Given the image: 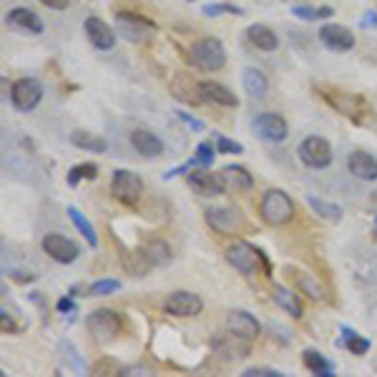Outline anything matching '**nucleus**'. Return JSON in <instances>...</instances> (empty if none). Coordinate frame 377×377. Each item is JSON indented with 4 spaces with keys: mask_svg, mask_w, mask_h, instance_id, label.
<instances>
[{
    "mask_svg": "<svg viewBox=\"0 0 377 377\" xmlns=\"http://www.w3.org/2000/svg\"><path fill=\"white\" fill-rule=\"evenodd\" d=\"M320 96L327 101L337 113H342L345 119L355 121V124H365V121L372 119V106L370 101L362 96V93H349L340 91V88H327V86H320Z\"/></svg>",
    "mask_w": 377,
    "mask_h": 377,
    "instance_id": "obj_1",
    "label": "nucleus"
},
{
    "mask_svg": "<svg viewBox=\"0 0 377 377\" xmlns=\"http://www.w3.org/2000/svg\"><path fill=\"white\" fill-rule=\"evenodd\" d=\"M226 262H229L239 274H257L259 269L267 274V277H272V264H269V259L262 249L257 246H251L249 242H231L226 246Z\"/></svg>",
    "mask_w": 377,
    "mask_h": 377,
    "instance_id": "obj_2",
    "label": "nucleus"
},
{
    "mask_svg": "<svg viewBox=\"0 0 377 377\" xmlns=\"http://www.w3.org/2000/svg\"><path fill=\"white\" fill-rule=\"evenodd\" d=\"M259 214L272 226H284L294 217V202L284 188H267L259 199Z\"/></svg>",
    "mask_w": 377,
    "mask_h": 377,
    "instance_id": "obj_3",
    "label": "nucleus"
},
{
    "mask_svg": "<svg viewBox=\"0 0 377 377\" xmlns=\"http://www.w3.org/2000/svg\"><path fill=\"white\" fill-rule=\"evenodd\" d=\"M191 61L199 66L202 70H222L224 66H226V50H224L222 41L219 38H211V35H206V38H199V41L191 43Z\"/></svg>",
    "mask_w": 377,
    "mask_h": 377,
    "instance_id": "obj_4",
    "label": "nucleus"
},
{
    "mask_svg": "<svg viewBox=\"0 0 377 377\" xmlns=\"http://www.w3.org/2000/svg\"><path fill=\"white\" fill-rule=\"evenodd\" d=\"M111 194L124 206H136L141 202V196H144V179L136 171L116 168L111 179Z\"/></svg>",
    "mask_w": 377,
    "mask_h": 377,
    "instance_id": "obj_5",
    "label": "nucleus"
},
{
    "mask_svg": "<svg viewBox=\"0 0 377 377\" xmlns=\"http://www.w3.org/2000/svg\"><path fill=\"white\" fill-rule=\"evenodd\" d=\"M116 30L124 35L126 41L131 43H144L148 41L156 30V23L148 21L146 15L141 13H128V10H119L116 13Z\"/></svg>",
    "mask_w": 377,
    "mask_h": 377,
    "instance_id": "obj_6",
    "label": "nucleus"
},
{
    "mask_svg": "<svg viewBox=\"0 0 377 377\" xmlns=\"http://www.w3.org/2000/svg\"><path fill=\"white\" fill-rule=\"evenodd\" d=\"M43 101V84L38 78H18L10 88V104H13L15 111L21 113H30L35 106Z\"/></svg>",
    "mask_w": 377,
    "mask_h": 377,
    "instance_id": "obj_7",
    "label": "nucleus"
},
{
    "mask_svg": "<svg viewBox=\"0 0 377 377\" xmlns=\"http://www.w3.org/2000/svg\"><path fill=\"white\" fill-rule=\"evenodd\" d=\"M251 131L257 139L267 141V144H282L289 136V126H287L284 116L267 111L251 119Z\"/></svg>",
    "mask_w": 377,
    "mask_h": 377,
    "instance_id": "obj_8",
    "label": "nucleus"
},
{
    "mask_svg": "<svg viewBox=\"0 0 377 377\" xmlns=\"http://www.w3.org/2000/svg\"><path fill=\"white\" fill-rule=\"evenodd\" d=\"M297 154H300L302 164L309 168H327L329 164H332V159H335L329 141L322 139V136H307V139L300 144Z\"/></svg>",
    "mask_w": 377,
    "mask_h": 377,
    "instance_id": "obj_9",
    "label": "nucleus"
},
{
    "mask_svg": "<svg viewBox=\"0 0 377 377\" xmlns=\"http://www.w3.org/2000/svg\"><path fill=\"white\" fill-rule=\"evenodd\" d=\"M86 325H88V332L96 337L98 342L113 340V337L121 332V327H124L121 314L113 312V309H96V312H91V317H88Z\"/></svg>",
    "mask_w": 377,
    "mask_h": 377,
    "instance_id": "obj_10",
    "label": "nucleus"
},
{
    "mask_svg": "<svg viewBox=\"0 0 377 377\" xmlns=\"http://www.w3.org/2000/svg\"><path fill=\"white\" fill-rule=\"evenodd\" d=\"M41 246H43V251L53 259V262H58V264H73V262L78 259V254H81V249H78L76 242L68 237H63V234H58V231L46 234L41 242Z\"/></svg>",
    "mask_w": 377,
    "mask_h": 377,
    "instance_id": "obj_11",
    "label": "nucleus"
},
{
    "mask_svg": "<svg viewBox=\"0 0 377 377\" xmlns=\"http://www.w3.org/2000/svg\"><path fill=\"white\" fill-rule=\"evenodd\" d=\"M164 309H166V314H171V317H182V320H186V317L202 314L204 302L199 294L186 292V289H176V292H171L166 297Z\"/></svg>",
    "mask_w": 377,
    "mask_h": 377,
    "instance_id": "obj_12",
    "label": "nucleus"
},
{
    "mask_svg": "<svg viewBox=\"0 0 377 377\" xmlns=\"http://www.w3.org/2000/svg\"><path fill=\"white\" fill-rule=\"evenodd\" d=\"M204 219L211 229L219 234H239L244 229V217L231 206H214V209L204 211Z\"/></svg>",
    "mask_w": 377,
    "mask_h": 377,
    "instance_id": "obj_13",
    "label": "nucleus"
},
{
    "mask_svg": "<svg viewBox=\"0 0 377 377\" xmlns=\"http://www.w3.org/2000/svg\"><path fill=\"white\" fill-rule=\"evenodd\" d=\"M320 43L332 53H347L355 48V33L340 23H327L320 28Z\"/></svg>",
    "mask_w": 377,
    "mask_h": 377,
    "instance_id": "obj_14",
    "label": "nucleus"
},
{
    "mask_svg": "<svg viewBox=\"0 0 377 377\" xmlns=\"http://www.w3.org/2000/svg\"><path fill=\"white\" fill-rule=\"evenodd\" d=\"M171 93L176 101H182L186 106H202L204 93H202V81L191 78V73H176L171 78Z\"/></svg>",
    "mask_w": 377,
    "mask_h": 377,
    "instance_id": "obj_15",
    "label": "nucleus"
},
{
    "mask_svg": "<svg viewBox=\"0 0 377 377\" xmlns=\"http://www.w3.org/2000/svg\"><path fill=\"white\" fill-rule=\"evenodd\" d=\"M84 28H86V38L91 41V46L96 50H111L116 46V30L106 21H101L98 15H88L84 21Z\"/></svg>",
    "mask_w": 377,
    "mask_h": 377,
    "instance_id": "obj_16",
    "label": "nucleus"
},
{
    "mask_svg": "<svg viewBox=\"0 0 377 377\" xmlns=\"http://www.w3.org/2000/svg\"><path fill=\"white\" fill-rule=\"evenodd\" d=\"M226 329H229L231 335L237 337H244V340H257L259 332H262V325L254 314L244 312V309H229L226 314Z\"/></svg>",
    "mask_w": 377,
    "mask_h": 377,
    "instance_id": "obj_17",
    "label": "nucleus"
},
{
    "mask_svg": "<svg viewBox=\"0 0 377 377\" xmlns=\"http://www.w3.org/2000/svg\"><path fill=\"white\" fill-rule=\"evenodd\" d=\"M186 184L194 188L199 196H219L226 191L222 179H219V174H209V171H204V166L191 168L186 174Z\"/></svg>",
    "mask_w": 377,
    "mask_h": 377,
    "instance_id": "obj_18",
    "label": "nucleus"
},
{
    "mask_svg": "<svg viewBox=\"0 0 377 377\" xmlns=\"http://www.w3.org/2000/svg\"><path fill=\"white\" fill-rule=\"evenodd\" d=\"M131 146H133V151L139 156H144V159H156V156H161L164 154V141L156 136V133H151V131H146V128H133L131 131Z\"/></svg>",
    "mask_w": 377,
    "mask_h": 377,
    "instance_id": "obj_19",
    "label": "nucleus"
},
{
    "mask_svg": "<svg viewBox=\"0 0 377 377\" xmlns=\"http://www.w3.org/2000/svg\"><path fill=\"white\" fill-rule=\"evenodd\" d=\"M8 26L23 30V33H30V35H41L43 33V21L38 18V13H33L30 8H10L6 15Z\"/></svg>",
    "mask_w": 377,
    "mask_h": 377,
    "instance_id": "obj_20",
    "label": "nucleus"
},
{
    "mask_svg": "<svg viewBox=\"0 0 377 377\" xmlns=\"http://www.w3.org/2000/svg\"><path fill=\"white\" fill-rule=\"evenodd\" d=\"M347 168L355 179L362 182H377V159L367 151H352L347 156Z\"/></svg>",
    "mask_w": 377,
    "mask_h": 377,
    "instance_id": "obj_21",
    "label": "nucleus"
},
{
    "mask_svg": "<svg viewBox=\"0 0 377 377\" xmlns=\"http://www.w3.org/2000/svg\"><path fill=\"white\" fill-rule=\"evenodd\" d=\"M219 179H222L224 188H231V191H251V188H254L251 174L244 166H239V164L224 166L222 171H219Z\"/></svg>",
    "mask_w": 377,
    "mask_h": 377,
    "instance_id": "obj_22",
    "label": "nucleus"
},
{
    "mask_svg": "<svg viewBox=\"0 0 377 377\" xmlns=\"http://www.w3.org/2000/svg\"><path fill=\"white\" fill-rule=\"evenodd\" d=\"M202 93L206 104H217L224 106V108H237L239 106L237 93L231 91V88H226V86L217 84V81H202Z\"/></svg>",
    "mask_w": 377,
    "mask_h": 377,
    "instance_id": "obj_23",
    "label": "nucleus"
},
{
    "mask_svg": "<svg viewBox=\"0 0 377 377\" xmlns=\"http://www.w3.org/2000/svg\"><path fill=\"white\" fill-rule=\"evenodd\" d=\"M246 38H249V43L254 48L264 50V53H272V50L280 48V35L274 33L269 26H264V23L249 26V28H246Z\"/></svg>",
    "mask_w": 377,
    "mask_h": 377,
    "instance_id": "obj_24",
    "label": "nucleus"
},
{
    "mask_svg": "<svg viewBox=\"0 0 377 377\" xmlns=\"http://www.w3.org/2000/svg\"><path fill=\"white\" fill-rule=\"evenodd\" d=\"M272 297H274V302H277V304L284 309V312L292 314L294 320H300L302 314H304V307H302L300 294L294 292V289H289V287L274 284L272 287Z\"/></svg>",
    "mask_w": 377,
    "mask_h": 377,
    "instance_id": "obj_25",
    "label": "nucleus"
},
{
    "mask_svg": "<svg viewBox=\"0 0 377 377\" xmlns=\"http://www.w3.org/2000/svg\"><path fill=\"white\" fill-rule=\"evenodd\" d=\"M70 144L76 148H84V151H91V154H104L108 148V141L104 136H96L91 131H84V128H76L70 131Z\"/></svg>",
    "mask_w": 377,
    "mask_h": 377,
    "instance_id": "obj_26",
    "label": "nucleus"
},
{
    "mask_svg": "<svg viewBox=\"0 0 377 377\" xmlns=\"http://www.w3.org/2000/svg\"><path fill=\"white\" fill-rule=\"evenodd\" d=\"M242 86H244V91L249 93L251 98H264L267 91H269V78L262 73L259 68H246L242 73Z\"/></svg>",
    "mask_w": 377,
    "mask_h": 377,
    "instance_id": "obj_27",
    "label": "nucleus"
},
{
    "mask_svg": "<svg viewBox=\"0 0 377 377\" xmlns=\"http://www.w3.org/2000/svg\"><path fill=\"white\" fill-rule=\"evenodd\" d=\"M302 362H304V367H307V370L312 372V375H317V377H332V375H335V365L329 362L322 352H317V349H304V352H302Z\"/></svg>",
    "mask_w": 377,
    "mask_h": 377,
    "instance_id": "obj_28",
    "label": "nucleus"
},
{
    "mask_svg": "<svg viewBox=\"0 0 377 377\" xmlns=\"http://www.w3.org/2000/svg\"><path fill=\"white\" fill-rule=\"evenodd\" d=\"M287 272H289V277H294V280H297V287H300L302 292L307 294L309 300H314V302L325 300V289H322V284L314 280L312 274L302 272V269H292V267H287Z\"/></svg>",
    "mask_w": 377,
    "mask_h": 377,
    "instance_id": "obj_29",
    "label": "nucleus"
},
{
    "mask_svg": "<svg viewBox=\"0 0 377 377\" xmlns=\"http://www.w3.org/2000/svg\"><path fill=\"white\" fill-rule=\"evenodd\" d=\"M307 204L312 206V211L317 214L320 219H325V222H342V214L345 209L340 206V204H332V202H325V199H317V196H307Z\"/></svg>",
    "mask_w": 377,
    "mask_h": 377,
    "instance_id": "obj_30",
    "label": "nucleus"
},
{
    "mask_svg": "<svg viewBox=\"0 0 377 377\" xmlns=\"http://www.w3.org/2000/svg\"><path fill=\"white\" fill-rule=\"evenodd\" d=\"M144 257L148 259V264L151 267H164L171 262V249H168L164 242H159V239H154V242H148L146 246H144Z\"/></svg>",
    "mask_w": 377,
    "mask_h": 377,
    "instance_id": "obj_31",
    "label": "nucleus"
},
{
    "mask_svg": "<svg viewBox=\"0 0 377 377\" xmlns=\"http://www.w3.org/2000/svg\"><path fill=\"white\" fill-rule=\"evenodd\" d=\"M66 214H68L70 222L76 224V229L81 231V234H84L86 239H88V244L98 246V237H96V229H93V224L88 222V219H86L84 214H81V211L76 209V206H68V211H66Z\"/></svg>",
    "mask_w": 377,
    "mask_h": 377,
    "instance_id": "obj_32",
    "label": "nucleus"
},
{
    "mask_svg": "<svg viewBox=\"0 0 377 377\" xmlns=\"http://www.w3.org/2000/svg\"><path fill=\"white\" fill-rule=\"evenodd\" d=\"M98 176V166L91 164V161H84V164H76V166L70 168L68 176H66V182L68 186H76L78 182H93Z\"/></svg>",
    "mask_w": 377,
    "mask_h": 377,
    "instance_id": "obj_33",
    "label": "nucleus"
},
{
    "mask_svg": "<svg viewBox=\"0 0 377 377\" xmlns=\"http://www.w3.org/2000/svg\"><path fill=\"white\" fill-rule=\"evenodd\" d=\"M342 335H345V345H347V349L352 352V355L362 357V355H367V352H370V340L360 335L357 329L342 327Z\"/></svg>",
    "mask_w": 377,
    "mask_h": 377,
    "instance_id": "obj_34",
    "label": "nucleus"
},
{
    "mask_svg": "<svg viewBox=\"0 0 377 377\" xmlns=\"http://www.w3.org/2000/svg\"><path fill=\"white\" fill-rule=\"evenodd\" d=\"M332 8L329 6H322V8H312V6H294L292 8V15L300 18V21H322V18H332Z\"/></svg>",
    "mask_w": 377,
    "mask_h": 377,
    "instance_id": "obj_35",
    "label": "nucleus"
},
{
    "mask_svg": "<svg viewBox=\"0 0 377 377\" xmlns=\"http://www.w3.org/2000/svg\"><path fill=\"white\" fill-rule=\"evenodd\" d=\"M202 13L217 18V15H244V10L234 3H206V6H202Z\"/></svg>",
    "mask_w": 377,
    "mask_h": 377,
    "instance_id": "obj_36",
    "label": "nucleus"
},
{
    "mask_svg": "<svg viewBox=\"0 0 377 377\" xmlns=\"http://www.w3.org/2000/svg\"><path fill=\"white\" fill-rule=\"evenodd\" d=\"M119 289H121L119 280H98L86 287V294H88V297H108V294L119 292Z\"/></svg>",
    "mask_w": 377,
    "mask_h": 377,
    "instance_id": "obj_37",
    "label": "nucleus"
},
{
    "mask_svg": "<svg viewBox=\"0 0 377 377\" xmlns=\"http://www.w3.org/2000/svg\"><path fill=\"white\" fill-rule=\"evenodd\" d=\"M214 156H217V148L211 146V141H202V144H199V146L194 148V161H196V166L209 168L211 164H214Z\"/></svg>",
    "mask_w": 377,
    "mask_h": 377,
    "instance_id": "obj_38",
    "label": "nucleus"
},
{
    "mask_svg": "<svg viewBox=\"0 0 377 377\" xmlns=\"http://www.w3.org/2000/svg\"><path fill=\"white\" fill-rule=\"evenodd\" d=\"M217 151H219V154H242V151H244V146H242L239 141H234V139L219 136V139H217Z\"/></svg>",
    "mask_w": 377,
    "mask_h": 377,
    "instance_id": "obj_39",
    "label": "nucleus"
},
{
    "mask_svg": "<svg viewBox=\"0 0 377 377\" xmlns=\"http://www.w3.org/2000/svg\"><path fill=\"white\" fill-rule=\"evenodd\" d=\"M251 375H257V377H282V372L272 370V367H251V370L244 372V377H251Z\"/></svg>",
    "mask_w": 377,
    "mask_h": 377,
    "instance_id": "obj_40",
    "label": "nucleus"
},
{
    "mask_svg": "<svg viewBox=\"0 0 377 377\" xmlns=\"http://www.w3.org/2000/svg\"><path fill=\"white\" fill-rule=\"evenodd\" d=\"M104 370H111V372H121V367L116 362H111V360H101L98 365H93L91 367V372L93 375H101Z\"/></svg>",
    "mask_w": 377,
    "mask_h": 377,
    "instance_id": "obj_41",
    "label": "nucleus"
},
{
    "mask_svg": "<svg viewBox=\"0 0 377 377\" xmlns=\"http://www.w3.org/2000/svg\"><path fill=\"white\" fill-rule=\"evenodd\" d=\"M56 309L58 312H73V309H76V302H73V294H68V297H61V300H58V304H56Z\"/></svg>",
    "mask_w": 377,
    "mask_h": 377,
    "instance_id": "obj_42",
    "label": "nucleus"
},
{
    "mask_svg": "<svg viewBox=\"0 0 377 377\" xmlns=\"http://www.w3.org/2000/svg\"><path fill=\"white\" fill-rule=\"evenodd\" d=\"M41 3L50 10H66L70 6V0H41Z\"/></svg>",
    "mask_w": 377,
    "mask_h": 377,
    "instance_id": "obj_43",
    "label": "nucleus"
},
{
    "mask_svg": "<svg viewBox=\"0 0 377 377\" xmlns=\"http://www.w3.org/2000/svg\"><path fill=\"white\" fill-rule=\"evenodd\" d=\"M179 119L184 121V124H188L191 128H196V131H202L204 128V124L199 119H194V116H188V113H184V111H179Z\"/></svg>",
    "mask_w": 377,
    "mask_h": 377,
    "instance_id": "obj_44",
    "label": "nucleus"
},
{
    "mask_svg": "<svg viewBox=\"0 0 377 377\" xmlns=\"http://www.w3.org/2000/svg\"><path fill=\"white\" fill-rule=\"evenodd\" d=\"M360 26H362V28H377V13L375 10H367V13H365V18L362 21H360Z\"/></svg>",
    "mask_w": 377,
    "mask_h": 377,
    "instance_id": "obj_45",
    "label": "nucleus"
},
{
    "mask_svg": "<svg viewBox=\"0 0 377 377\" xmlns=\"http://www.w3.org/2000/svg\"><path fill=\"white\" fill-rule=\"evenodd\" d=\"M0 320H3V332H13L15 329V325H13V320H10V314H8V309H3V312H0Z\"/></svg>",
    "mask_w": 377,
    "mask_h": 377,
    "instance_id": "obj_46",
    "label": "nucleus"
},
{
    "mask_svg": "<svg viewBox=\"0 0 377 377\" xmlns=\"http://www.w3.org/2000/svg\"><path fill=\"white\" fill-rule=\"evenodd\" d=\"M375 231H377V214H375Z\"/></svg>",
    "mask_w": 377,
    "mask_h": 377,
    "instance_id": "obj_47",
    "label": "nucleus"
},
{
    "mask_svg": "<svg viewBox=\"0 0 377 377\" xmlns=\"http://www.w3.org/2000/svg\"><path fill=\"white\" fill-rule=\"evenodd\" d=\"M186 3H194V0H186Z\"/></svg>",
    "mask_w": 377,
    "mask_h": 377,
    "instance_id": "obj_48",
    "label": "nucleus"
}]
</instances>
